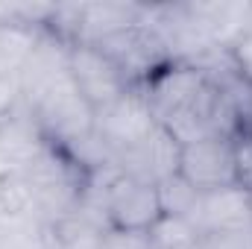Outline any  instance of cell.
Listing matches in <instances>:
<instances>
[{
  "label": "cell",
  "instance_id": "obj_7",
  "mask_svg": "<svg viewBox=\"0 0 252 249\" xmlns=\"http://www.w3.org/2000/svg\"><path fill=\"white\" fill-rule=\"evenodd\" d=\"M179 156H182V144L164 126H156L153 135H147L141 144L118 153L115 161H118V170L129 179L158 185L167 176L179 173Z\"/></svg>",
  "mask_w": 252,
  "mask_h": 249
},
{
  "label": "cell",
  "instance_id": "obj_23",
  "mask_svg": "<svg viewBox=\"0 0 252 249\" xmlns=\"http://www.w3.org/2000/svg\"><path fill=\"white\" fill-rule=\"evenodd\" d=\"M232 56H235V64H238L241 76L252 85V35H244V38L232 47Z\"/></svg>",
  "mask_w": 252,
  "mask_h": 249
},
{
  "label": "cell",
  "instance_id": "obj_9",
  "mask_svg": "<svg viewBox=\"0 0 252 249\" xmlns=\"http://www.w3.org/2000/svg\"><path fill=\"white\" fill-rule=\"evenodd\" d=\"M67 76H70V41H64L59 35H53L50 30H44L32 56L27 59L21 76H18L21 100L24 103L38 100L41 94H47L53 85H59Z\"/></svg>",
  "mask_w": 252,
  "mask_h": 249
},
{
  "label": "cell",
  "instance_id": "obj_16",
  "mask_svg": "<svg viewBox=\"0 0 252 249\" xmlns=\"http://www.w3.org/2000/svg\"><path fill=\"white\" fill-rule=\"evenodd\" d=\"M156 193H158L161 214H167V217H190V211L196 208V199H199V190L182 173H173L164 182H158Z\"/></svg>",
  "mask_w": 252,
  "mask_h": 249
},
{
  "label": "cell",
  "instance_id": "obj_2",
  "mask_svg": "<svg viewBox=\"0 0 252 249\" xmlns=\"http://www.w3.org/2000/svg\"><path fill=\"white\" fill-rule=\"evenodd\" d=\"M27 106L32 109L44 138L56 147H67V144H73L76 138H82L94 129V109L79 94V88L73 85L70 76L62 79L59 85H53L38 100L27 103Z\"/></svg>",
  "mask_w": 252,
  "mask_h": 249
},
{
  "label": "cell",
  "instance_id": "obj_21",
  "mask_svg": "<svg viewBox=\"0 0 252 249\" xmlns=\"http://www.w3.org/2000/svg\"><path fill=\"white\" fill-rule=\"evenodd\" d=\"M103 249H156L150 241V232L135 229H109L103 235Z\"/></svg>",
  "mask_w": 252,
  "mask_h": 249
},
{
  "label": "cell",
  "instance_id": "obj_24",
  "mask_svg": "<svg viewBox=\"0 0 252 249\" xmlns=\"http://www.w3.org/2000/svg\"><path fill=\"white\" fill-rule=\"evenodd\" d=\"M18 100H21L18 82H12V79H3V76H0V115H6Z\"/></svg>",
  "mask_w": 252,
  "mask_h": 249
},
{
  "label": "cell",
  "instance_id": "obj_22",
  "mask_svg": "<svg viewBox=\"0 0 252 249\" xmlns=\"http://www.w3.org/2000/svg\"><path fill=\"white\" fill-rule=\"evenodd\" d=\"M238 179H241V187L252 193V135L238 138Z\"/></svg>",
  "mask_w": 252,
  "mask_h": 249
},
{
  "label": "cell",
  "instance_id": "obj_4",
  "mask_svg": "<svg viewBox=\"0 0 252 249\" xmlns=\"http://www.w3.org/2000/svg\"><path fill=\"white\" fill-rule=\"evenodd\" d=\"M179 173L199 193L241 185V179H238V138L217 135V138H205V141L182 147Z\"/></svg>",
  "mask_w": 252,
  "mask_h": 249
},
{
  "label": "cell",
  "instance_id": "obj_19",
  "mask_svg": "<svg viewBox=\"0 0 252 249\" xmlns=\"http://www.w3.org/2000/svg\"><path fill=\"white\" fill-rule=\"evenodd\" d=\"M0 214H24V217H35V205H32V193L24 179L21 170L0 176Z\"/></svg>",
  "mask_w": 252,
  "mask_h": 249
},
{
  "label": "cell",
  "instance_id": "obj_13",
  "mask_svg": "<svg viewBox=\"0 0 252 249\" xmlns=\"http://www.w3.org/2000/svg\"><path fill=\"white\" fill-rule=\"evenodd\" d=\"M193 15L205 27L208 38L214 47L232 50L244 35H247V21H250V6L252 3H238V0H193Z\"/></svg>",
  "mask_w": 252,
  "mask_h": 249
},
{
  "label": "cell",
  "instance_id": "obj_18",
  "mask_svg": "<svg viewBox=\"0 0 252 249\" xmlns=\"http://www.w3.org/2000/svg\"><path fill=\"white\" fill-rule=\"evenodd\" d=\"M150 241L156 249H190L199 244V232L193 229L188 217H167L161 214L150 229Z\"/></svg>",
  "mask_w": 252,
  "mask_h": 249
},
{
  "label": "cell",
  "instance_id": "obj_17",
  "mask_svg": "<svg viewBox=\"0 0 252 249\" xmlns=\"http://www.w3.org/2000/svg\"><path fill=\"white\" fill-rule=\"evenodd\" d=\"M109 229L94 226L91 220L79 214H67L64 220L56 223V241L59 249H103V235Z\"/></svg>",
  "mask_w": 252,
  "mask_h": 249
},
{
  "label": "cell",
  "instance_id": "obj_14",
  "mask_svg": "<svg viewBox=\"0 0 252 249\" xmlns=\"http://www.w3.org/2000/svg\"><path fill=\"white\" fill-rule=\"evenodd\" d=\"M0 249H59L56 226L38 217L0 214Z\"/></svg>",
  "mask_w": 252,
  "mask_h": 249
},
{
  "label": "cell",
  "instance_id": "obj_15",
  "mask_svg": "<svg viewBox=\"0 0 252 249\" xmlns=\"http://www.w3.org/2000/svg\"><path fill=\"white\" fill-rule=\"evenodd\" d=\"M44 30H32V27H21V24H6L0 27V76L18 82L21 70L27 59L32 56L38 38Z\"/></svg>",
  "mask_w": 252,
  "mask_h": 249
},
{
  "label": "cell",
  "instance_id": "obj_11",
  "mask_svg": "<svg viewBox=\"0 0 252 249\" xmlns=\"http://www.w3.org/2000/svg\"><path fill=\"white\" fill-rule=\"evenodd\" d=\"M188 220L199 232V238L208 235V232L252 226V193L241 185L205 190V193H199L196 208L190 211Z\"/></svg>",
  "mask_w": 252,
  "mask_h": 249
},
{
  "label": "cell",
  "instance_id": "obj_10",
  "mask_svg": "<svg viewBox=\"0 0 252 249\" xmlns=\"http://www.w3.org/2000/svg\"><path fill=\"white\" fill-rule=\"evenodd\" d=\"M161 217L158 193L156 185L118 176L109 187V223L112 229H135V232H150L156 220Z\"/></svg>",
  "mask_w": 252,
  "mask_h": 249
},
{
  "label": "cell",
  "instance_id": "obj_20",
  "mask_svg": "<svg viewBox=\"0 0 252 249\" xmlns=\"http://www.w3.org/2000/svg\"><path fill=\"white\" fill-rule=\"evenodd\" d=\"M199 247L202 249H252V226L208 232V235L199 238Z\"/></svg>",
  "mask_w": 252,
  "mask_h": 249
},
{
  "label": "cell",
  "instance_id": "obj_1",
  "mask_svg": "<svg viewBox=\"0 0 252 249\" xmlns=\"http://www.w3.org/2000/svg\"><path fill=\"white\" fill-rule=\"evenodd\" d=\"M21 173L30 185L38 220L56 226L67 214H73V208L79 202V193H82L85 173L79 170V164L62 147L47 144L44 153L38 158H32Z\"/></svg>",
  "mask_w": 252,
  "mask_h": 249
},
{
  "label": "cell",
  "instance_id": "obj_12",
  "mask_svg": "<svg viewBox=\"0 0 252 249\" xmlns=\"http://www.w3.org/2000/svg\"><path fill=\"white\" fill-rule=\"evenodd\" d=\"M141 18V3L132 0H100V3H79V24L73 44H100Z\"/></svg>",
  "mask_w": 252,
  "mask_h": 249
},
{
  "label": "cell",
  "instance_id": "obj_3",
  "mask_svg": "<svg viewBox=\"0 0 252 249\" xmlns=\"http://www.w3.org/2000/svg\"><path fill=\"white\" fill-rule=\"evenodd\" d=\"M94 47H100L115 62V67L121 70V76L126 79L129 88H141L164 64H170V56H167L161 38L150 27H144L141 21L135 27L124 30V32H118V35L94 44Z\"/></svg>",
  "mask_w": 252,
  "mask_h": 249
},
{
  "label": "cell",
  "instance_id": "obj_8",
  "mask_svg": "<svg viewBox=\"0 0 252 249\" xmlns=\"http://www.w3.org/2000/svg\"><path fill=\"white\" fill-rule=\"evenodd\" d=\"M208 82V76L193 67V64H185V62H170L164 64L150 82L141 85L153 115L158 126H164L179 109H185L190 100L202 91V85Z\"/></svg>",
  "mask_w": 252,
  "mask_h": 249
},
{
  "label": "cell",
  "instance_id": "obj_6",
  "mask_svg": "<svg viewBox=\"0 0 252 249\" xmlns=\"http://www.w3.org/2000/svg\"><path fill=\"white\" fill-rule=\"evenodd\" d=\"M70 79L94 112L129 91L115 62L94 44H70Z\"/></svg>",
  "mask_w": 252,
  "mask_h": 249
},
{
  "label": "cell",
  "instance_id": "obj_5",
  "mask_svg": "<svg viewBox=\"0 0 252 249\" xmlns=\"http://www.w3.org/2000/svg\"><path fill=\"white\" fill-rule=\"evenodd\" d=\"M156 126L158 121L141 88H129L124 97L94 112V132L109 144L115 156L141 144L147 135H153Z\"/></svg>",
  "mask_w": 252,
  "mask_h": 249
},
{
  "label": "cell",
  "instance_id": "obj_25",
  "mask_svg": "<svg viewBox=\"0 0 252 249\" xmlns=\"http://www.w3.org/2000/svg\"><path fill=\"white\" fill-rule=\"evenodd\" d=\"M190 249H202V247H199V244H193V247H190Z\"/></svg>",
  "mask_w": 252,
  "mask_h": 249
}]
</instances>
